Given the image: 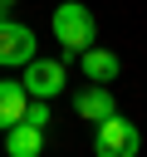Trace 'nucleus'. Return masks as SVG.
I'll return each instance as SVG.
<instances>
[{"instance_id":"f257e3e1","label":"nucleus","mask_w":147,"mask_h":157,"mask_svg":"<svg viewBox=\"0 0 147 157\" xmlns=\"http://www.w3.org/2000/svg\"><path fill=\"white\" fill-rule=\"evenodd\" d=\"M49 29H54V39L64 44V54H69V59H74V54H83V49L98 39V20H93V10H88L83 0H64V5H54Z\"/></svg>"},{"instance_id":"f03ea898","label":"nucleus","mask_w":147,"mask_h":157,"mask_svg":"<svg viewBox=\"0 0 147 157\" xmlns=\"http://www.w3.org/2000/svg\"><path fill=\"white\" fill-rule=\"evenodd\" d=\"M98 132H93V152L98 157H137V147H142V132H137V123H127L123 113H108L103 123H93Z\"/></svg>"},{"instance_id":"7ed1b4c3","label":"nucleus","mask_w":147,"mask_h":157,"mask_svg":"<svg viewBox=\"0 0 147 157\" xmlns=\"http://www.w3.org/2000/svg\"><path fill=\"white\" fill-rule=\"evenodd\" d=\"M20 83H24L29 98H59V93L69 88V69H64V59H39V54H34V59L24 64Z\"/></svg>"},{"instance_id":"20e7f679","label":"nucleus","mask_w":147,"mask_h":157,"mask_svg":"<svg viewBox=\"0 0 147 157\" xmlns=\"http://www.w3.org/2000/svg\"><path fill=\"white\" fill-rule=\"evenodd\" d=\"M34 59V29L20 20H0V69H24Z\"/></svg>"},{"instance_id":"39448f33","label":"nucleus","mask_w":147,"mask_h":157,"mask_svg":"<svg viewBox=\"0 0 147 157\" xmlns=\"http://www.w3.org/2000/svg\"><path fill=\"white\" fill-rule=\"evenodd\" d=\"M74 113H78L83 123H103L108 113H118V98H113L108 83H93V78H88V88L74 93Z\"/></svg>"},{"instance_id":"423d86ee","label":"nucleus","mask_w":147,"mask_h":157,"mask_svg":"<svg viewBox=\"0 0 147 157\" xmlns=\"http://www.w3.org/2000/svg\"><path fill=\"white\" fill-rule=\"evenodd\" d=\"M78 59V69H83V78H93V83H113L118 74H123V59L113 54V49H98V44H88L83 54H74Z\"/></svg>"},{"instance_id":"0eeeda50","label":"nucleus","mask_w":147,"mask_h":157,"mask_svg":"<svg viewBox=\"0 0 147 157\" xmlns=\"http://www.w3.org/2000/svg\"><path fill=\"white\" fill-rule=\"evenodd\" d=\"M0 152H10V157H39V152H44V128H34V123H24V118L10 123Z\"/></svg>"},{"instance_id":"6e6552de","label":"nucleus","mask_w":147,"mask_h":157,"mask_svg":"<svg viewBox=\"0 0 147 157\" xmlns=\"http://www.w3.org/2000/svg\"><path fill=\"white\" fill-rule=\"evenodd\" d=\"M24 108H29L24 83H20V78H0V132H5L10 123H20V118H24Z\"/></svg>"},{"instance_id":"1a4fd4ad","label":"nucleus","mask_w":147,"mask_h":157,"mask_svg":"<svg viewBox=\"0 0 147 157\" xmlns=\"http://www.w3.org/2000/svg\"><path fill=\"white\" fill-rule=\"evenodd\" d=\"M0 5H20V0H0Z\"/></svg>"},{"instance_id":"9d476101","label":"nucleus","mask_w":147,"mask_h":157,"mask_svg":"<svg viewBox=\"0 0 147 157\" xmlns=\"http://www.w3.org/2000/svg\"><path fill=\"white\" fill-rule=\"evenodd\" d=\"M0 20H5V5H0Z\"/></svg>"}]
</instances>
